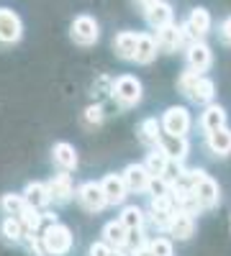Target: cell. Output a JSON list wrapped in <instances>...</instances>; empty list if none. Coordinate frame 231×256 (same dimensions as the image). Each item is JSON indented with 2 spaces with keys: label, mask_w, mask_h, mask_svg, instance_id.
I'll list each match as a JSON object with an SVG mask.
<instances>
[{
  "label": "cell",
  "mask_w": 231,
  "mask_h": 256,
  "mask_svg": "<svg viewBox=\"0 0 231 256\" xmlns=\"http://www.w3.org/2000/svg\"><path fill=\"white\" fill-rule=\"evenodd\" d=\"M159 54V46H157V38L152 34H139V41H136V52H134V62L136 64H152Z\"/></svg>",
  "instance_id": "18"
},
{
  "label": "cell",
  "mask_w": 231,
  "mask_h": 256,
  "mask_svg": "<svg viewBox=\"0 0 231 256\" xmlns=\"http://www.w3.org/2000/svg\"><path fill=\"white\" fill-rule=\"evenodd\" d=\"M218 38H221V44L231 46V16H226L221 20V26H218Z\"/></svg>",
  "instance_id": "32"
},
{
  "label": "cell",
  "mask_w": 231,
  "mask_h": 256,
  "mask_svg": "<svg viewBox=\"0 0 231 256\" xmlns=\"http://www.w3.org/2000/svg\"><path fill=\"white\" fill-rule=\"evenodd\" d=\"M226 110H223V105H216V102H208L205 105V110L200 113V128L205 134H211L216 131V128H223L226 126Z\"/></svg>",
  "instance_id": "19"
},
{
  "label": "cell",
  "mask_w": 231,
  "mask_h": 256,
  "mask_svg": "<svg viewBox=\"0 0 231 256\" xmlns=\"http://www.w3.org/2000/svg\"><path fill=\"white\" fill-rule=\"evenodd\" d=\"M121 177H123L126 187H129V192H146L149 190V182H152V174L146 172L144 164H129Z\"/></svg>",
  "instance_id": "10"
},
{
  "label": "cell",
  "mask_w": 231,
  "mask_h": 256,
  "mask_svg": "<svg viewBox=\"0 0 231 256\" xmlns=\"http://www.w3.org/2000/svg\"><path fill=\"white\" fill-rule=\"evenodd\" d=\"M167 230H170V236L177 238V241H187L195 233V218L187 216L182 210H175L170 223H167Z\"/></svg>",
  "instance_id": "9"
},
{
  "label": "cell",
  "mask_w": 231,
  "mask_h": 256,
  "mask_svg": "<svg viewBox=\"0 0 231 256\" xmlns=\"http://www.w3.org/2000/svg\"><path fill=\"white\" fill-rule=\"evenodd\" d=\"M108 256H129V254H126L123 248H111V254Z\"/></svg>",
  "instance_id": "36"
},
{
  "label": "cell",
  "mask_w": 231,
  "mask_h": 256,
  "mask_svg": "<svg viewBox=\"0 0 231 256\" xmlns=\"http://www.w3.org/2000/svg\"><path fill=\"white\" fill-rule=\"evenodd\" d=\"M24 198H26V202L31 205V208H44L52 198H49V187L47 184H41V182H31V184H26V190H24Z\"/></svg>",
  "instance_id": "24"
},
{
  "label": "cell",
  "mask_w": 231,
  "mask_h": 256,
  "mask_svg": "<svg viewBox=\"0 0 231 256\" xmlns=\"http://www.w3.org/2000/svg\"><path fill=\"white\" fill-rule=\"evenodd\" d=\"M108 254H111V246L106 241H98L90 246V256H108Z\"/></svg>",
  "instance_id": "34"
},
{
  "label": "cell",
  "mask_w": 231,
  "mask_h": 256,
  "mask_svg": "<svg viewBox=\"0 0 231 256\" xmlns=\"http://www.w3.org/2000/svg\"><path fill=\"white\" fill-rule=\"evenodd\" d=\"M149 251L152 256H175V246H172V238H167V236H154L149 244Z\"/></svg>",
  "instance_id": "30"
},
{
  "label": "cell",
  "mask_w": 231,
  "mask_h": 256,
  "mask_svg": "<svg viewBox=\"0 0 231 256\" xmlns=\"http://www.w3.org/2000/svg\"><path fill=\"white\" fill-rule=\"evenodd\" d=\"M213 95H216V82L211 80V77H198V82H195V88L190 90V95H187V98H190L193 102H200V105H208V102H211L213 100Z\"/></svg>",
  "instance_id": "22"
},
{
  "label": "cell",
  "mask_w": 231,
  "mask_h": 256,
  "mask_svg": "<svg viewBox=\"0 0 231 256\" xmlns=\"http://www.w3.org/2000/svg\"><path fill=\"white\" fill-rule=\"evenodd\" d=\"M159 123H162V131L167 136H187V131L193 126V118H190V110L185 105H172V108L164 110Z\"/></svg>",
  "instance_id": "4"
},
{
  "label": "cell",
  "mask_w": 231,
  "mask_h": 256,
  "mask_svg": "<svg viewBox=\"0 0 231 256\" xmlns=\"http://www.w3.org/2000/svg\"><path fill=\"white\" fill-rule=\"evenodd\" d=\"M136 41H139V34H136V31H121V34H116V38H113V52H116V56H118V59H126V62H134Z\"/></svg>",
  "instance_id": "20"
},
{
  "label": "cell",
  "mask_w": 231,
  "mask_h": 256,
  "mask_svg": "<svg viewBox=\"0 0 231 256\" xmlns=\"http://www.w3.org/2000/svg\"><path fill=\"white\" fill-rule=\"evenodd\" d=\"M139 138L146 144V146H159V138H162V123L157 118H146L141 120L139 126Z\"/></svg>",
  "instance_id": "25"
},
{
  "label": "cell",
  "mask_w": 231,
  "mask_h": 256,
  "mask_svg": "<svg viewBox=\"0 0 231 256\" xmlns=\"http://www.w3.org/2000/svg\"><path fill=\"white\" fill-rule=\"evenodd\" d=\"M172 18H175L172 6L164 3V0H159V3H154V6L146 8V24H149L154 31H159V28H164V26H170Z\"/></svg>",
  "instance_id": "15"
},
{
  "label": "cell",
  "mask_w": 231,
  "mask_h": 256,
  "mask_svg": "<svg viewBox=\"0 0 231 256\" xmlns=\"http://www.w3.org/2000/svg\"><path fill=\"white\" fill-rule=\"evenodd\" d=\"M136 3H141L144 8H149V6H154V3H159V0H136Z\"/></svg>",
  "instance_id": "37"
},
{
  "label": "cell",
  "mask_w": 231,
  "mask_h": 256,
  "mask_svg": "<svg viewBox=\"0 0 231 256\" xmlns=\"http://www.w3.org/2000/svg\"><path fill=\"white\" fill-rule=\"evenodd\" d=\"M211 13H208L205 8H193L190 10V16H187V20H185V28H187V34H190L193 38H203V36H208L211 34Z\"/></svg>",
  "instance_id": "11"
},
{
  "label": "cell",
  "mask_w": 231,
  "mask_h": 256,
  "mask_svg": "<svg viewBox=\"0 0 231 256\" xmlns=\"http://www.w3.org/2000/svg\"><path fill=\"white\" fill-rule=\"evenodd\" d=\"M205 144H208V148H211V154L228 156L231 154V128L223 126V128H216V131L205 134Z\"/></svg>",
  "instance_id": "17"
},
{
  "label": "cell",
  "mask_w": 231,
  "mask_h": 256,
  "mask_svg": "<svg viewBox=\"0 0 231 256\" xmlns=\"http://www.w3.org/2000/svg\"><path fill=\"white\" fill-rule=\"evenodd\" d=\"M49 198L54 202H70L72 195H75V184H72V177L67 172H59L49 180Z\"/></svg>",
  "instance_id": "13"
},
{
  "label": "cell",
  "mask_w": 231,
  "mask_h": 256,
  "mask_svg": "<svg viewBox=\"0 0 231 256\" xmlns=\"http://www.w3.org/2000/svg\"><path fill=\"white\" fill-rule=\"evenodd\" d=\"M111 95H113V100L121 105V108H134V105L141 102L144 88H141V82L134 74H121L111 84Z\"/></svg>",
  "instance_id": "2"
},
{
  "label": "cell",
  "mask_w": 231,
  "mask_h": 256,
  "mask_svg": "<svg viewBox=\"0 0 231 256\" xmlns=\"http://www.w3.org/2000/svg\"><path fill=\"white\" fill-rule=\"evenodd\" d=\"M144 166H146V172H149L152 177H162L167 172V166H170V159H167V154L162 152L159 146H152V152L146 154Z\"/></svg>",
  "instance_id": "23"
},
{
  "label": "cell",
  "mask_w": 231,
  "mask_h": 256,
  "mask_svg": "<svg viewBox=\"0 0 231 256\" xmlns=\"http://www.w3.org/2000/svg\"><path fill=\"white\" fill-rule=\"evenodd\" d=\"M18 220L24 223L26 236H29V233H36V230H39V226H41V220H44V218H41V212H39L36 208H31V205H29V208L18 216Z\"/></svg>",
  "instance_id": "29"
},
{
  "label": "cell",
  "mask_w": 231,
  "mask_h": 256,
  "mask_svg": "<svg viewBox=\"0 0 231 256\" xmlns=\"http://www.w3.org/2000/svg\"><path fill=\"white\" fill-rule=\"evenodd\" d=\"M100 187H103V195H106L108 205H121L126 200V195H129V187H126L121 174H106L103 182H100Z\"/></svg>",
  "instance_id": "12"
},
{
  "label": "cell",
  "mask_w": 231,
  "mask_h": 256,
  "mask_svg": "<svg viewBox=\"0 0 231 256\" xmlns=\"http://www.w3.org/2000/svg\"><path fill=\"white\" fill-rule=\"evenodd\" d=\"M129 236H131V230L121 220H111V223H106V228H103V241H106L111 248H123L126 244H129Z\"/></svg>",
  "instance_id": "21"
},
{
  "label": "cell",
  "mask_w": 231,
  "mask_h": 256,
  "mask_svg": "<svg viewBox=\"0 0 231 256\" xmlns=\"http://www.w3.org/2000/svg\"><path fill=\"white\" fill-rule=\"evenodd\" d=\"M77 202L85 208L88 212H100L106 208V195H103V187L100 182H85L80 190H77Z\"/></svg>",
  "instance_id": "8"
},
{
  "label": "cell",
  "mask_w": 231,
  "mask_h": 256,
  "mask_svg": "<svg viewBox=\"0 0 231 256\" xmlns=\"http://www.w3.org/2000/svg\"><path fill=\"white\" fill-rule=\"evenodd\" d=\"M26 208H29L26 198L24 195H16V192H8V195H3V200H0V210H3L8 218H18Z\"/></svg>",
  "instance_id": "26"
},
{
  "label": "cell",
  "mask_w": 231,
  "mask_h": 256,
  "mask_svg": "<svg viewBox=\"0 0 231 256\" xmlns=\"http://www.w3.org/2000/svg\"><path fill=\"white\" fill-rule=\"evenodd\" d=\"M198 72H193V70H185L182 74H180V80H177V88H180V92L182 95H190V90L195 88V82H198Z\"/></svg>",
  "instance_id": "31"
},
{
  "label": "cell",
  "mask_w": 231,
  "mask_h": 256,
  "mask_svg": "<svg viewBox=\"0 0 231 256\" xmlns=\"http://www.w3.org/2000/svg\"><path fill=\"white\" fill-rule=\"evenodd\" d=\"M0 233L8 238V241H24L26 238V228L24 223H21L18 218H3V223H0Z\"/></svg>",
  "instance_id": "28"
},
{
  "label": "cell",
  "mask_w": 231,
  "mask_h": 256,
  "mask_svg": "<svg viewBox=\"0 0 231 256\" xmlns=\"http://www.w3.org/2000/svg\"><path fill=\"white\" fill-rule=\"evenodd\" d=\"M24 36V24L21 16L11 8H0V41L3 44H16Z\"/></svg>",
  "instance_id": "7"
},
{
  "label": "cell",
  "mask_w": 231,
  "mask_h": 256,
  "mask_svg": "<svg viewBox=\"0 0 231 256\" xmlns=\"http://www.w3.org/2000/svg\"><path fill=\"white\" fill-rule=\"evenodd\" d=\"M100 120H103V108H100V105H90V108L85 110V123L98 126Z\"/></svg>",
  "instance_id": "33"
},
{
  "label": "cell",
  "mask_w": 231,
  "mask_h": 256,
  "mask_svg": "<svg viewBox=\"0 0 231 256\" xmlns=\"http://www.w3.org/2000/svg\"><path fill=\"white\" fill-rule=\"evenodd\" d=\"M134 256H152V251H149V246H146V244H141V246L134 251Z\"/></svg>",
  "instance_id": "35"
},
{
  "label": "cell",
  "mask_w": 231,
  "mask_h": 256,
  "mask_svg": "<svg viewBox=\"0 0 231 256\" xmlns=\"http://www.w3.org/2000/svg\"><path fill=\"white\" fill-rule=\"evenodd\" d=\"M70 38L77 46H93L100 38V24L88 13L75 16V20L70 24Z\"/></svg>",
  "instance_id": "3"
},
{
  "label": "cell",
  "mask_w": 231,
  "mask_h": 256,
  "mask_svg": "<svg viewBox=\"0 0 231 256\" xmlns=\"http://www.w3.org/2000/svg\"><path fill=\"white\" fill-rule=\"evenodd\" d=\"M211 64H213V52L203 38H195L193 44H187V70L203 74L211 70Z\"/></svg>",
  "instance_id": "6"
},
{
  "label": "cell",
  "mask_w": 231,
  "mask_h": 256,
  "mask_svg": "<svg viewBox=\"0 0 231 256\" xmlns=\"http://www.w3.org/2000/svg\"><path fill=\"white\" fill-rule=\"evenodd\" d=\"M159 148L167 154V159L170 162H182L185 156H187V138L185 136H167V134H162V138H159Z\"/></svg>",
  "instance_id": "16"
},
{
  "label": "cell",
  "mask_w": 231,
  "mask_h": 256,
  "mask_svg": "<svg viewBox=\"0 0 231 256\" xmlns=\"http://www.w3.org/2000/svg\"><path fill=\"white\" fill-rule=\"evenodd\" d=\"M52 159H54V164L62 169V172H72V169H77V148L72 146V144H67V141H59V144H54V148H52Z\"/></svg>",
  "instance_id": "14"
},
{
  "label": "cell",
  "mask_w": 231,
  "mask_h": 256,
  "mask_svg": "<svg viewBox=\"0 0 231 256\" xmlns=\"http://www.w3.org/2000/svg\"><path fill=\"white\" fill-rule=\"evenodd\" d=\"M41 248L49 256H65L72 248V230L62 223H49L41 233Z\"/></svg>",
  "instance_id": "1"
},
{
  "label": "cell",
  "mask_w": 231,
  "mask_h": 256,
  "mask_svg": "<svg viewBox=\"0 0 231 256\" xmlns=\"http://www.w3.org/2000/svg\"><path fill=\"white\" fill-rule=\"evenodd\" d=\"M118 220L129 230H141V226H144V210L139 205H126L121 210V218Z\"/></svg>",
  "instance_id": "27"
},
{
  "label": "cell",
  "mask_w": 231,
  "mask_h": 256,
  "mask_svg": "<svg viewBox=\"0 0 231 256\" xmlns=\"http://www.w3.org/2000/svg\"><path fill=\"white\" fill-rule=\"evenodd\" d=\"M193 44V36L187 34V28H185V24L182 26H175V24H170V26H164V28H159L157 31V46L162 49V52H177L182 44Z\"/></svg>",
  "instance_id": "5"
}]
</instances>
